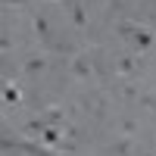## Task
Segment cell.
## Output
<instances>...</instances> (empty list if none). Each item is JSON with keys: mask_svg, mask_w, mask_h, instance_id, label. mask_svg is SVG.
Listing matches in <instances>:
<instances>
[{"mask_svg": "<svg viewBox=\"0 0 156 156\" xmlns=\"http://www.w3.org/2000/svg\"><path fill=\"white\" fill-rule=\"evenodd\" d=\"M112 153H115V156H128V153H131V140H122V144H115Z\"/></svg>", "mask_w": 156, "mask_h": 156, "instance_id": "ba28073f", "label": "cell"}, {"mask_svg": "<svg viewBox=\"0 0 156 156\" xmlns=\"http://www.w3.org/2000/svg\"><path fill=\"white\" fill-rule=\"evenodd\" d=\"M134 131H137V122H134V119H122V134H125V137H131Z\"/></svg>", "mask_w": 156, "mask_h": 156, "instance_id": "52a82bcc", "label": "cell"}, {"mask_svg": "<svg viewBox=\"0 0 156 156\" xmlns=\"http://www.w3.org/2000/svg\"><path fill=\"white\" fill-rule=\"evenodd\" d=\"M44 66H47L44 56H31L28 62H25V72H28V75H37V72H44Z\"/></svg>", "mask_w": 156, "mask_h": 156, "instance_id": "277c9868", "label": "cell"}, {"mask_svg": "<svg viewBox=\"0 0 156 156\" xmlns=\"http://www.w3.org/2000/svg\"><path fill=\"white\" fill-rule=\"evenodd\" d=\"M140 103H144L150 112H156V94H140Z\"/></svg>", "mask_w": 156, "mask_h": 156, "instance_id": "9c48e42d", "label": "cell"}, {"mask_svg": "<svg viewBox=\"0 0 156 156\" xmlns=\"http://www.w3.org/2000/svg\"><path fill=\"white\" fill-rule=\"evenodd\" d=\"M72 75L75 78H90V62L84 56H75L72 59Z\"/></svg>", "mask_w": 156, "mask_h": 156, "instance_id": "3957f363", "label": "cell"}, {"mask_svg": "<svg viewBox=\"0 0 156 156\" xmlns=\"http://www.w3.org/2000/svg\"><path fill=\"white\" fill-rule=\"evenodd\" d=\"M69 9H72V22H75V28H84V25H87V16H84V0H72Z\"/></svg>", "mask_w": 156, "mask_h": 156, "instance_id": "7a4b0ae2", "label": "cell"}, {"mask_svg": "<svg viewBox=\"0 0 156 156\" xmlns=\"http://www.w3.org/2000/svg\"><path fill=\"white\" fill-rule=\"evenodd\" d=\"M134 72H137L134 53H131V56H122L119 62H115V75H119V78H128V75H134Z\"/></svg>", "mask_w": 156, "mask_h": 156, "instance_id": "6da1fadb", "label": "cell"}, {"mask_svg": "<svg viewBox=\"0 0 156 156\" xmlns=\"http://www.w3.org/2000/svg\"><path fill=\"white\" fill-rule=\"evenodd\" d=\"M119 94H122L125 100H140V94H137V87H134V84H128V81H125V84L119 87Z\"/></svg>", "mask_w": 156, "mask_h": 156, "instance_id": "8992f818", "label": "cell"}, {"mask_svg": "<svg viewBox=\"0 0 156 156\" xmlns=\"http://www.w3.org/2000/svg\"><path fill=\"white\" fill-rule=\"evenodd\" d=\"M34 31L41 34V37H50V22H47V16H37V19H34Z\"/></svg>", "mask_w": 156, "mask_h": 156, "instance_id": "5b68a950", "label": "cell"}, {"mask_svg": "<svg viewBox=\"0 0 156 156\" xmlns=\"http://www.w3.org/2000/svg\"><path fill=\"white\" fill-rule=\"evenodd\" d=\"M3 97H6V103H16V100H19V90H16V87H6Z\"/></svg>", "mask_w": 156, "mask_h": 156, "instance_id": "30bf717a", "label": "cell"}]
</instances>
